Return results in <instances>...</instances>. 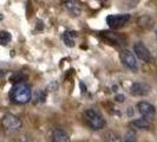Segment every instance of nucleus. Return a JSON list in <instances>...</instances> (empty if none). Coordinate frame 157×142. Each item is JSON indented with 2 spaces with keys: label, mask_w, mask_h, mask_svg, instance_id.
Segmentation results:
<instances>
[{
  "label": "nucleus",
  "mask_w": 157,
  "mask_h": 142,
  "mask_svg": "<svg viewBox=\"0 0 157 142\" xmlns=\"http://www.w3.org/2000/svg\"><path fill=\"white\" fill-rule=\"evenodd\" d=\"M18 142H32V141L27 135H21V136L18 139Z\"/></svg>",
  "instance_id": "f3484780"
},
{
  "label": "nucleus",
  "mask_w": 157,
  "mask_h": 142,
  "mask_svg": "<svg viewBox=\"0 0 157 142\" xmlns=\"http://www.w3.org/2000/svg\"><path fill=\"white\" fill-rule=\"evenodd\" d=\"M62 38H63L64 43L66 44V46L69 47L75 46V38H76V33L75 32H71V31L64 32Z\"/></svg>",
  "instance_id": "ddd939ff"
},
{
  "label": "nucleus",
  "mask_w": 157,
  "mask_h": 142,
  "mask_svg": "<svg viewBox=\"0 0 157 142\" xmlns=\"http://www.w3.org/2000/svg\"><path fill=\"white\" fill-rule=\"evenodd\" d=\"M52 141L53 142H71L69 134L62 129V128H56L52 132Z\"/></svg>",
  "instance_id": "1a4fd4ad"
},
{
  "label": "nucleus",
  "mask_w": 157,
  "mask_h": 142,
  "mask_svg": "<svg viewBox=\"0 0 157 142\" xmlns=\"http://www.w3.org/2000/svg\"><path fill=\"white\" fill-rule=\"evenodd\" d=\"M137 109L140 111V114L142 115V117L149 118L151 120V117L155 115V107L149 102H145V101H142L138 102L137 104Z\"/></svg>",
  "instance_id": "0eeeda50"
},
{
  "label": "nucleus",
  "mask_w": 157,
  "mask_h": 142,
  "mask_svg": "<svg viewBox=\"0 0 157 142\" xmlns=\"http://www.w3.org/2000/svg\"><path fill=\"white\" fill-rule=\"evenodd\" d=\"M119 59L123 63V65L125 68H128V69H130V70L137 71L138 68H140L136 56L131 51H129V50H122L119 52Z\"/></svg>",
  "instance_id": "20e7f679"
},
{
  "label": "nucleus",
  "mask_w": 157,
  "mask_h": 142,
  "mask_svg": "<svg viewBox=\"0 0 157 142\" xmlns=\"http://www.w3.org/2000/svg\"><path fill=\"white\" fill-rule=\"evenodd\" d=\"M1 124L6 133H16L21 128V121L13 114H6L1 120Z\"/></svg>",
  "instance_id": "f03ea898"
},
{
  "label": "nucleus",
  "mask_w": 157,
  "mask_h": 142,
  "mask_svg": "<svg viewBox=\"0 0 157 142\" xmlns=\"http://www.w3.org/2000/svg\"><path fill=\"white\" fill-rule=\"evenodd\" d=\"M102 36L105 38V39L110 40L111 43H115V44H118V45H121V44H124V39L121 37V36H118L117 33H115V32H106V31H103L102 32Z\"/></svg>",
  "instance_id": "9d476101"
},
{
  "label": "nucleus",
  "mask_w": 157,
  "mask_h": 142,
  "mask_svg": "<svg viewBox=\"0 0 157 142\" xmlns=\"http://www.w3.org/2000/svg\"><path fill=\"white\" fill-rule=\"evenodd\" d=\"M12 39L11 33L7 31H0V45H7Z\"/></svg>",
  "instance_id": "2eb2a0df"
},
{
  "label": "nucleus",
  "mask_w": 157,
  "mask_h": 142,
  "mask_svg": "<svg viewBox=\"0 0 157 142\" xmlns=\"http://www.w3.org/2000/svg\"><path fill=\"white\" fill-rule=\"evenodd\" d=\"M85 120L89 123V126L94 130L102 129L103 127L105 126V121H104L103 116L94 109H87L85 111Z\"/></svg>",
  "instance_id": "7ed1b4c3"
},
{
  "label": "nucleus",
  "mask_w": 157,
  "mask_h": 142,
  "mask_svg": "<svg viewBox=\"0 0 157 142\" xmlns=\"http://www.w3.org/2000/svg\"><path fill=\"white\" fill-rule=\"evenodd\" d=\"M134 52L136 53V56L142 59L143 62H152V56H151V52L149 51V49L145 46L142 41H137L135 43L134 45Z\"/></svg>",
  "instance_id": "423d86ee"
},
{
  "label": "nucleus",
  "mask_w": 157,
  "mask_h": 142,
  "mask_svg": "<svg viewBox=\"0 0 157 142\" xmlns=\"http://www.w3.org/2000/svg\"><path fill=\"white\" fill-rule=\"evenodd\" d=\"M104 142H122V137L116 132L109 130L104 135Z\"/></svg>",
  "instance_id": "4468645a"
},
{
  "label": "nucleus",
  "mask_w": 157,
  "mask_h": 142,
  "mask_svg": "<svg viewBox=\"0 0 157 142\" xmlns=\"http://www.w3.org/2000/svg\"><path fill=\"white\" fill-rule=\"evenodd\" d=\"M130 18H131V16L128 14V13H123V14H110V16L106 17V23H108L110 29L117 30V29L123 27L130 20Z\"/></svg>",
  "instance_id": "39448f33"
},
{
  "label": "nucleus",
  "mask_w": 157,
  "mask_h": 142,
  "mask_svg": "<svg viewBox=\"0 0 157 142\" xmlns=\"http://www.w3.org/2000/svg\"><path fill=\"white\" fill-rule=\"evenodd\" d=\"M156 39H157V31H156Z\"/></svg>",
  "instance_id": "a211bd4d"
},
{
  "label": "nucleus",
  "mask_w": 157,
  "mask_h": 142,
  "mask_svg": "<svg viewBox=\"0 0 157 142\" xmlns=\"http://www.w3.org/2000/svg\"><path fill=\"white\" fill-rule=\"evenodd\" d=\"M64 4H65L66 8L70 11V13H72L73 16H79L80 14L82 8H80V5L77 1H65Z\"/></svg>",
  "instance_id": "f8f14e48"
},
{
  "label": "nucleus",
  "mask_w": 157,
  "mask_h": 142,
  "mask_svg": "<svg viewBox=\"0 0 157 142\" xmlns=\"http://www.w3.org/2000/svg\"><path fill=\"white\" fill-rule=\"evenodd\" d=\"M32 96L31 88L29 87L26 83L24 82H18L16 83L11 91H10V97L13 102L19 103V104H25V103L30 102Z\"/></svg>",
  "instance_id": "f257e3e1"
},
{
  "label": "nucleus",
  "mask_w": 157,
  "mask_h": 142,
  "mask_svg": "<svg viewBox=\"0 0 157 142\" xmlns=\"http://www.w3.org/2000/svg\"><path fill=\"white\" fill-rule=\"evenodd\" d=\"M122 142H136V132L134 129H129L126 132Z\"/></svg>",
  "instance_id": "dca6fc26"
},
{
  "label": "nucleus",
  "mask_w": 157,
  "mask_h": 142,
  "mask_svg": "<svg viewBox=\"0 0 157 142\" xmlns=\"http://www.w3.org/2000/svg\"><path fill=\"white\" fill-rule=\"evenodd\" d=\"M151 124L149 118H145V117H142L138 118V120H135L131 122V127L134 128H137V129H148Z\"/></svg>",
  "instance_id": "9b49d317"
},
{
  "label": "nucleus",
  "mask_w": 157,
  "mask_h": 142,
  "mask_svg": "<svg viewBox=\"0 0 157 142\" xmlns=\"http://www.w3.org/2000/svg\"><path fill=\"white\" fill-rule=\"evenodd\" d=\"M150 90H151V87L145 82H136L131 87V93L135 96H145L149 94Z\"/></svg>",
  "instance_id": "6e6552de"
}]
</instances>
